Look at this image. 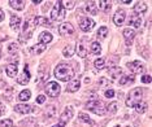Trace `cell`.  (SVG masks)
<instances>
[{
  "label": "cell",
  "instance_id": "cell-40",
  "mask_svg": "<svg viewBox=\"0 0 152 127\" xmlns=\"http://www.w3.org/2000/svg\"><path fill=\"white\" fill-rule=\"evenodd\" d=\"M104 96L107 99H110V97H113L115 96V91L112 90V88H109V90H107L105 92H104Z\"/></svg>",
  "mask_w": 152,
  "mask_h": 127
},
{
  "label": "cell",
  "instance_id": "cell-4",
  "mask_svg": "<svg viewBox=\"0 0 152 127\" xmlns=\"http://www.w3.org/2000/svg\"><path fill=\"white\" fill-rule=\"evenodd\" d=\"M65 17V9L64 7L61 5V1H56V4H55L53 9L51 11V18L53 20V21H63Z\"/></svg>",
  "mask_w": 152,
  "mask_h": 127
},
{
  "label": "cell",
  "instance_id": "cell-29",
  "mask_svg": "<svg viewBox=\"0 0 152 127\" xmlns=\"http://www.w3.org/2000/svg\"><path fill=\"white\" fill-rule=\"evenodd\" d=\"M147 102H144V101H139L138 104L135 105V109H137V112L138 113H144L147 110Z\"/></svg>",
  "mask_w": 152,
  "mask_h": 127
},
{
  "label": "cell",
  "instance_id": "cell-14",
  "mask_svg": "<svg viewBox=\"0 0 152 127\" xmlns=\"http://www.w3.org/2000/svg\"><path fill=\"white\" fill-rule=\"evenodd\" d=\"M34 25H39V26H50V20L42 16H37L34 18Z\"/></svg>",
  "mask_w": 152,
  "mask_h": 127
},
{
  "label": "cell",
  "instance_id": "cell-9",
  "mask_svg": "<svg viewBox=\"0 0 152 127\" xmlns=\"http://www.w3.org/2000/svg\"><path fill=\"white\" fill-rule=\"evenodd\" d=\"M58 33L61 34V35H70V34H73L74 33V27L72 23H63V25H60V27H58Z\"/></svg>",
  "mask_w": 152,
  "mask_h": 127
},
{
  "label": "cell",
  "instance_id": "cell-34",
  "mask_svg": "<svg viewBox=\"0 0 152 127\" xmlns=\"http://www.w3.org/2000/svg\"><path fill=\"white\" fill-rule=\"evenodd\" d=\"M17 51H18V46H17L16 43H11V44L8 46V52L11 53V54H15Z\"/></svg>",
  "mask_w": 152,
  "mask_h": 127
},
{
  "label": "cell",
  "instance_id": "cell-26",
  "mask_svg": "<svg viewBox=\"0 0 152 127\" xmlns=\"http://www.w3.org/2000/svg\"><path fill=\"white\" fill-rule=\"evenodd\" d=\"M30 96H31V92H30L29 90H23L22 92H20L18 100H21V101H27V100L30 99Z\"/></svg>",
  "mask_w": 152,
  "mask_h": 127
},
{
  "label": "cell",
  "instance_id": "cell-15",
  "mask_svg": "<svg viewBox=\"0 0 152 127\" xmlns=\"http://www.w3.org/2000/svg\"><path fill=\"white\" fill-rule=\"evenodd\" d=\"M5 71L8 74V77H16L17 71H18V67H17V64H9L8 66L5 67Z\"/></svg>",
  "mask_w": 152,
  "mask_h": 127
},
{
  "label": "cell",
  "instance_id": "cell-24",
  "mask_svg": "<svg viewBox=\"0 0 152 127\" xmlns=\"http://www.w3.org/2000/svg\"><path fill=\"white\" fill-rule=\"evenodd\" d=\"M90 51L95 54H100L102 53V46H100L98 42H92L91 46H90Z\"/></svg>",
  "mask_w": 152,
  "mask_h": 127
},
{
  "label": "cell",
  "instance_id": "cell-33",
  "mask_svg": "<svg viewBox=\"0 0 152 127\" xmlns=\"http://www.w3.org/2000/svg\"><path fill=\"white\" fill-rule=\"evenodd\" d=\"M86 54H87L86 47L83 46V44H79V46H78V56L79 57H86Z\"/></svg>",
  "mask_w": 152,
  "mask_h": 127
},
{
  "label": "cell",
  "instance_id": "cell-8",
  "mask_svg": "<svg viewBox=\"0 0 152 127\" xmlns=\"http://www.w3.org/2000/svg\"><path fill=\"white\" fill-rule=\"evenodd\" d=\"M73 114H74V110H73V108L72 106H66L65 108V110L63 112V114L60 115V121H61V123H66V122H69L72 119V117H73Z\"/></svg>",
  "mask_w": 152,
  "mask_h": 127
},
{
  "label": "cell",
  "instance_id": "cell-32",
  "mask_svg": "<svg viewBox=\"0 0 152 127\" xmlns=\"http://www.w3.org/2000/svg\"><path fill=\"white\" fill-rule=\"evenodd\" d=\"M79 119L81 121H83L86 123H88V125H94V121L92 119H90V117L87 114H85V113H79Z\"/></svg>",
  "mask_w": 152,
  "mask_h": 127
},
{
  "label": "cell",
  "instance_id": "cell-35",
  "mask_svg": "<svg viewBox=\"0 0 152 127\" xmlns=\"http://www.w3.org/2000/svg\"><path fill=\"white\" fill-rule=\"evenodd\" d=\"M107 34H108V29H107L105 26H102L99 29V31H98V36L99 38H105Z\"/></svg>",
  "mask_w": 152,
  "mask_h": 127
},
{
  "label": "cell",
  "instance_id": "cell-19",
  "mask_svg": "<svg viewBox=\"0 0 152 127\" xmlns=\"http://www.w3.org/2000/svg\"><path fill=\"white\" fill-rule=\"evenodd\" d=\"M129 25H131V26L135 27V29H138V27L142 25V18L138 15H133L130 17V20H129Z\"/></svg>",
  "mask_w": 152,
  "mask_h": 127
},
{
  "label": "cell",
  "instance_id": "cell-30",
  "mask_svg": "<svg viewBox=\"0 0 152 127\" xmlns=\"http://www.w3.org/2000/svg\"><path fill=\"white\" fill-rule=\"evenodd\" d=\"M44 49H46V46H43V44H40V46H34V47H31V49H30V52L34 53V54H39V53H42Z\"/></svg>",
  "mask_w": 152,
  "mask_h": 127
},
{
  "label": "cell",
  "instance_id": "cell-41",
  "mask_svg": "<svg viewBox=\"0 0 152 127\" xmlns=\"http://www.w3.org/2000/svg\"><path fill=\"white\" fill-rule=\"evenodd\" d=\"M142 83H151V75H143L142 77Z\"/></svg>",
  "mask_w": 152,
  "mask_h": 127
},
{
  "label": "cell",
  "instance_id": "cell-42",
  "mask_svg": "<svg viewBox=\"0 0 152 127\" xmlns=\"http://www.w3.org/2000/svg\"><path fill=\"white\" fill-rule=\"evenodd\" d=\"M44 101H46V96L38 95V97H37V102H38V104H43Z\"/></svg>",
  "mask_w": 152,
  "mask_h": 127
},
{
  "label": "cell",
  "instance_id": "cell-48",
  "mask_svg": "<svg viewBox=\"0 0 152 127\" xmlns=\"http://www.w3.org/2000/svg\"><path fill=\"white\" fill-rule=\"evenodd\" d=\"M115 127H121V126H115Z\"/></svg>",
  "mask_w": 152,
  "mask_h": 127
},
{
  "label": "cell",
  "instance_id": "cell-12",
  "mask_svg": "<svg viewBox=\"0 0 152 127\" xmlns=\"http://www.w3.org/2000/svg\"><path fill=\"white\" fill-rule=\"evenodd\" d=\"M20 26H21V18L18 16H12L11 17V29L13 31H18Z\"/></svg>",
  "mask_w": 152,
  "mask_h": 127
},
{
  "label": "cell",
  "instance_id": "cell-31",
  "mask_svg": "<svg viewBox=\"0 0 152 127\" xmlns=\"http://www.w3.org/2000/svg\"><path fill=\"white\" fill-rule=\"evenodd\" d=\"M94 65H95V67L96 69H104V66H105V61H104V58H96L95 60V62H94Z\"/></svg>",
  "mask_w": 152,
  "mask_h": 127
},
{
  "label": "cell",
  "instance_id": "cell-16",
  "mask_svg": "<svg viewBox=\"0 0 152 127\" xmlns=\"http://www.w3.org/2000/svg\"><path fill=\"white\" fill-rule=\"evenodd\" d=\"M134 36H135V33H134L131 29H125L124 30V38H125L127 44H131V42L134 40Z\"/></svg>",
  "mask_w": 152,
  "mask_h": 127
},
{
  "label": "cell",
  "instance_id": "cell-44",
  "mask_svg": "<svg viewBox=\"0 0 152 127\" xmlns=\"http://www.w3.org/2000/svg\"><path fill=\"white\" fill-rule=\"evenodd\" d=\"M4 113H5V108H4V105H3L1 102H0V117L4 114Z\"/></svg>",
  "mask_w": 152,
  "mask_h": 127
},
{
  "label": "cell",
  "instance_id": "cell-3",
  "mask_svg": "<svg viewBox=\"0 0 152 127\" xmlns=\"http://www.w3.org/2000/svg\"><path fill=\"white\" fill-rule=\"evenodd\" d=\"M86 108H87L88 110H91L92 113H95V114H98V115H103V114H105V112H107V109L104 108V104L99 100L88 101L87 104H86Z\"/></svg>",
  "mask_w": 152,
  "mask_h": 127
},
{
  "label": "cell",
  "instance_id": "cell-47",
  "mask_svg": "<svg viewBox=\"0 0 152 127\" xmlns=\"http://www.w3.org/2000/svg\"><path fill=\"white\" fill-rule=\"evenodd\" d=\"M0 56H1V49H0Z\"/></svg>",
  "mask_w": 152,
  "mask_h": 127
},
{
  "label": "cell",
  "instance_id": "cell-23",
  "mask_svg": "<svg viewBox=\"0 0 152 127\" xmlns=\"http://www.w3.org/2000/svg\"><path fill=\"white\" fill-rule=\"evenodd\" d=\"M109 74L112 75V79H116L117 77H120V75L122 74V69L118 66H112L109 69Z\"/></svg>",
  "mask_w": 152,
  "mask_h": 127
},
{
  "label": "cell",
  "instance_id": "cell-6",
  "mask_svg": "<svg viewBox=\"0 0 152 127\" xmlns=\"http://www.w3.org/2000/svg\"><path fill=\"white\" fill-rule=\"evenodd\" d=\"M94 26H95V22L91 18H88V17H83V18L79 20V27H81L82 31H85V33L91 31L94 29Z\"/></svg>",
  "mask_w": 152,
  "mask_h": 127
},
{
  "label": "cell",
  "instance_id": "cell-27",
  "mask_svg": "<svg viewBox=\"0 0 152 127\" xmlns=\"http://www.w3.org/2000/svg\"><path fill=\"white\" fill-rule=\"evenodd\" d=\"M110 7H112V1H104V0H100L99 1V8L102 9V11H109Z\"/></svg>",
  "mask_w": 152,
  "mask_h": 127
},
{
  "label": "cell",
  "instance_id": "cell-22",
  "mask_svg": "<svg viewBox=\"0 0 152 127\" xmlns=\"http://www.w3.org/2000/svg\"><path fill=\"white\" fill-rule=\"evenodd\" d=\"M147 11V5L144 4V3H137L135 5H134V12H135V15H138V13H144Z\"/></svg>",
  "mask_w": 152,
  "mask_h": 127
},
{
  "label": "cell",
  "instance_id": "cell-25",
  "mask_svg": "<svg viewBox=\"0 0 152 127\" xmlns=\"http://www.w3.org/2000/svg\"><path fill=\"white\" fill-rule=\"evenodd\" d=\"M134 79H135V78H134V75H124V77L120 79V84L121 86H125L127 83H133Z\"/></svg>",
  "mask_w": 152,
  "mask_h": 127
},
{
  "label": "cell",
  "instance_id": "cell-1",
  "mask_svg": "<svg viewBox=\"0 0 152 127\" xmlns=\"http://www.w3.org/2000/svg\"><path fill=\"white\" fill-rule=\"evenodd\" d=\"M73 75H74V71L70 67V65L68 64H58L56 69H55V77L63 82L70 81L73 78Z\"/></svg>",
  "mask_w": 152,
  "mask_h": 127
},
{
  "label": "cell",
  "instance_id": "cell-43",
  "mask_svg": "<svg viewBox=\"0 0 152 127\" xmlns=\"http://www.w3.org/2000/svg\"><path fill=\"white\" fill-rule=\"evenodd\" d=\"M99 83L102 84V87L103 86H108L109 83H110V81H108V79H105V78H102V79L99 81Z\"/></svg>",
  "mask_w": 152,
  "mask_h": 127
},
{
  "label": "cell",
  "instance_id": "cell-2",
  "mask_svg": "<svg viewBox=\"0 0 152 127\" xmlns=\"http://www.w3.org/2000/svg\"><path fill=\"white\" fill-rule=\"evenodd\" d=\"M142 96H143V90H142L140 87L134 88V90L129 94L127 99H126V106H129V108L135 106L138 102L142 101Z\"/></svg>",
  "mask_w": 152,
  "mask_h": 127
},
{
  "label": "cell",
  "instance_id": "cell-36",
  "mask_svg": "<svg viewBox=\"0 0 152 127\" xmlns=\"http://www.w3.org/2000/svg\"><path fill=\"white\" fill-rule=\"evenodd\" d=\"M61 5L66 9H73L74 8V1H68V0H65V1H61Z\"/></svg>",
  "mask_w": 152,
  "mask_h": 127
},
{
  "label": "cell",
  "instance_id": "cell-11",
  "mask_svg": "<svg viewBox=\"0 0 152 127\" xmlns=\"http://www.w3.org/2000/svg\"><path fill=\"white\" fill-rule=\"evenodd\" d=\"M125 17H126V15L124 11H117V13L113 16V22H115L117 26H121L125 22Z\"/></svg>",
  "mask_w": 152,
  "mask_h": 127
},
{
  "label": "cell",
  "instance_id": "cell-28",
  "mask_svg": "<svg viewBox=\"0 0 152 127\" xmlns=\"http://www.w3.org/2000/svg\"><path fill=\"white\" fill-rule=\"evenodd\" d=\"M86 12L91 13V15H96V7H95L94 1H88L87 4H86Z\"/></svg>",
  "mask_w": 152,
  "mask_h": 127
},
{
  "label": "cell",
  "instance_id": "cell-45",
  "mask_svg": "<svg viewBox=\"0 0 152 127\" xmlns=\"http://www.w3.org/2000/svg\"><path fill=\"white\" fill-rule=\"evenodd\" d=\"M1 21H4V12L0 9V22H1Z\"/></svg>",
  "mask_w": 152,
  "mask_h": 127
},
{
  "label": "cell",
  "instance_id": "cell-21",
  "mask_svg": "<svg viewBox=\"0 0 152 127\" xmlns=\"http://www.w3.org/2000/svg\"><path fill=\"white\" fill-rule=\"evenodd\" d=\"M9 5L17 11H22L23 7H25V1H22V0H9Z\"/></svg>",
  "mask_w": 152,
  "mask_h": 127
},
{
  "label": "cell",
  "instance_id": "cell-37",
  "mask_svg": "<svg viewBox=\"0 0 152 127\" xmlns=\"http://www.w3.org/2000/svg\"><path fill=\"white\" fill-rule=\"evenodd\" d=\"M117 106H118L117 102H110V104L108 105V109H107V110H108L109 113H116L117 112Z\"/></svg>",
  "mask_w": 152,
  "mask_h": 127
},
{
  "label": "cell",
  "instance_id": "cell-46",
  "mask_svg": "<svg viewBox=\"0 0 152 127\" xmlns=\"http://www.w3.org/2000/svg\"><path fill=\"white\" fill-rule=\"evenodd\" d=\"M52 127H65V126H64V123H58V125H55Z\"/></svg>",
  "mask_w": 152,
  "mask_h": 127
},
{
  "label": "cell",
  "instance_id": "cell-5",
  "mask_svg": "<svg viewBox=\"0 0 152 127\" xmlns=\"http://www.w3.org/2000/svg\"><path fill=\"white\" fill-rule=\"evenodd\" d=\"M44 91L50 97H57L58 94H60V84L56 83V82H50L44 87Z\"/></svg>",
  "mask_w": 152,
  "mask_h": 127
},
{
  "label": "cell",
  "instance_id": "cell-18",
  "mask_svg": "<svg viewBox=\"0 0 152 127\" xmlns=\"http://www.w3.org/2000/svg\"><path fill=\"white\" fill-rule=\"evenodd\" d=\"M79 87H81V81L79 79H73L68 86V92H75V91L79 90Z\"/></svg>",
  "mask_w": 152,
  "mask_h": 127
},
{
  "label": "cell",
  "instance_id": "cell-7",
  "mask_svg": "<svg viewBox=\"0 0 152 127\" xmlns=\"http://www.w3.org/2000/svg\"><path fill=\"white\" fill-rule=\"evenodd\" d=\"M129 69L133 71V74H138V73H143L144 71V65L140 61H133V62H127L126 65Z\"/></svg>",
  "mask_w": 152,
  "mask_h": 127
},
{
  "label": "cell",
  "instance_id": "cell-20",
  "mask_svg": "<svg viewBox=\"0 0 152 127\" xmlns=\"http://www.w3.org/2000/svg\"><path fill=\"white\" fill-rule=\"evenodd\" d=\"M75 52V47L73 46V44H68L66 47L63 49V56L64 57H72Z\"/></svg>",
  "mask_w": 152,
  "mask_h": 127
},
{
  "label": "cell",
  "instance_id": "cell-10",
  "mask_svg": "<svg viewBox=\"0 0 152 127\" xmlns=\"http://www.w3.org/2000/svg\"><path fill=\"white\" fill-rule=\"evenodd\" d=\"M27 66H29V65H26L25 69H23V71H22V74L20 75L18 79H17V82H18V84L25 86V84L29 83V81H30V71H29V69H27Z\"/></svg>",
  "mask_w": 152,
  "mask_h": 127
},
{
  "label": "cell",
  "instance_id": "cell-39",
  "mask_svg": "<svg viewBox=\"0 0 152 127\" xmlns=\"http://www.w3.org/2000/svg\"><path fill=\"white\" fill-rule=\"evenodd\" d=\"M55 114H56V108L55 106H50V109L47 110V115L50 118H52V117H55Z\"/></svg>",
  "mask_w": 152,
  "mask_h": 127
},
{
  "label": "cell",
  "instance_id": "cell-13",
  "mask_svg": "<svg viewBox=\"0 0 152 127\" xmlns=\"http://www.w3.org/2000/svg\"><path fill=\"white\" fill-rule=\"evenodd\" d=\"M15 110L17 113H20V114H27V113L31 112V106L26 105V104H18V105H16Z\"/></svg>",
  "mask_w": 152,
  "mask_h": 127
},
{
  "label": "cell",
  "instance_id": "cell-38",
  "mask_svg": "<svg viewBox=\"0 0 152 127\" xmlns=\"http://www.w3.org/2000/svg\"><path fill=\"white\" fill-rule=\"evenodd\" d=\"M13 122L12 119H4V121H0V127H12Z\"/></svg>",
  "mask_w": 152,
  "mask_h": 127
},
{
  "label": "cell",
  "instance_id": "cell-17",
  "mask_svg": "<svg viewBox=\"0 0 152 127\" xmlns=\"http://www.w3.org/2000/svg\"><path fill=\"white\" fill-rule=\"evenodd\" d=\"M39 40H40V43H42V44H47V43H50L51 40H52V34L48 33V31H43V33H40V35H39Z\"/></svg>",
  "mask_w": 152,
  "mask_h": 127
}]
</instances>
